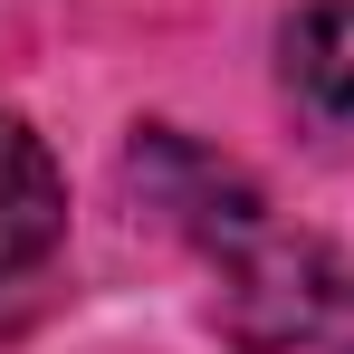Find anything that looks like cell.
Segmentation results:
<instances>
[{
    "instance_id": "obj_1",
    "label": "cell",
    "mask_w": 354,
    "mask_h": 354,
    "mask_svg": "<svg viewBox=\"0 0 354 354\" xmlns=\"http://www.w3.org/2000/svg\"><path fill=\"white\" fill-rule=\"evenodd\" d=\"M134 192L192 239H249L259 230V192L230 163H211L201 144H182V134H144L134 144Z\"/></svg>"
},
{
    "instance_id": "obj_2",
    "label": "cell",
    "mask_w": 354,
    "mask_h": 354,
    "mask_svg": "<svg viewBox=\"0 0 354 354\" xmlns=\"http://www.w3.org/2000/svg\"><path fill=\"white\" fill-rule=\"evenodd\" d=\"M67 230V182L48 163V144L29 134L19 115H0V278L39 268Z\"/></svg>"
},
{
    "instance_id": "obj_3",
    "label": "cell",
    "mask_w": 354,
    "mask_h": 354,
    "mask_svg": "<svg viewBox=\"0 0 354 354\" xmlns=\"http://www.w3.org/2000/svg\"><path fill=\"white\" fill-rule=\"evenodd\" d=\"M288 67H297V86H306L326 115L354 124V0H326V10H306V19H297Z\"/></svg>"
}]
</instances>
